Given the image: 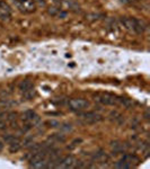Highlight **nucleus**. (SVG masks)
<instances>
[{
	"label": "nucleus",
	"mask_w": 150,
	"mask_h": 169,
	"mask_svg": "<svg viewBox=\"0 0 150 169\" xmlns=\"http://www.w3.org/2000/svg\"><path fill=\"white\" fill-rule=\"evenodd\" d=\"M68 106H69L70 111L72 112H81V111H85L88 107L90 106V104L88 100L81 99V98H73V99H70L69 103H68Z\"/></svg>",
	"instance_id": "1"
},
{
	"label": "nucleus",
	"mask_w": 150,
	"mask_h": 169,
	"mask_svg": "<svg viewBox=\"0 0 150 169\" xmlns=\"http://www.w3.org/2000/svg\"><path fill=\"white\" fill-rule=\"evenodd\" d=\"M78 115L84 120L82 121L84 124H94L103 120V116L95 112H85V113L78 112Z\"/></svg>",
	"instance_id": "2"
},
{
	"label": "nucleus",
	"mask_w": 150,
	"mask_h": 169,
	"mask_svg": "<svg viewBox=\"0 0 150 169\" xmlns=\"http://www.w3.org/2000/svg\"><path fill=\"white\" fill-rule=\"evenodd\" d=\"M96 100L103 105H115L118 102V97L112 94H101L96 97Z\"/></svg>",
	"instance_id": "3"
},
{
	"label": "nucleus",
	"mask_w": 150,
	"mask_h": 169,
	"mask_svg": "<svg viewBox=\"0 0 150 169\" xmlns=\"http://www.w3.org/2000/svg\"><path fill=\"white\" fill-rule=\"evenodd\" d=\"M10 15H12V9H10L9 5L6 1L1 0V1H0V18L8 19V18L10 17Z\"/></svg>",
	"instance_id": "4"
},
{
	"label": "nucleus",
	"mask_w": 150,
	"mask_h": 169,
	"mask_svg": "<svg viewBox=\"0 0 150 169\" xmlns=\"http://www.w3.org/2000/svg\"><path fill=\"white\" fill-rule=\"evenodd\" d=\"M76 162L77 160L73 156H68L66 158H62V161L60 162L58 168H72V167H75Z\"/></svg>",
	"instance_id": "5"
},
{
	"label": "nucleus",
	"mask_w": 150,
	"mask_h": 169,
	"mask_svg": "<svg viewBox=\"0 0 150 169\" xmlns=\"http://www.w3.org/2000/svg\"><path fill=\"white\" fill-rule=\"evenodd\" d=\"M9 144V151L10 152H17L18 150L23 147V144H22V142H20V140L19 139H17V138H14V140L10 142V143H8Z\"/></svg>",
	"instance_id": "6"
},
{
	"label": "nucleus",
	"mask_w": 150,
	"mask_h": 169,
	"mask_svg": "<svg viewBox=\"0 0 150 169\" xmlns=\"http://www.w3.org/2000/svg\"><path fill=\"white\" fill-rule=\"evenodd\" d=\"M111 147H112V150H113V151L116 152V153H118V152H122V151L124 150V144L122 143V142H120V141H115V142H112Z\"/></svg>",
	"instance_id": "7"
},
{
	"label": "nucleus",
	"mask_w": 150,
	"mask_h": 169,
	"mask_svg": "<svg viewBox=\"0 0 150 169\" xmlns=\"http://www.w3.org/2000/svg\"><path fill=\"white\" fill-rule=\"evenodd\" d=\"M19 89L23 92H27V90H29V89H33V83L28 80H24L19 83Z\"/></svg>",
	"instance_id": "8"
},
{
	"label": "nucleus",
	"mask_w": 150,
	"mask_h": 169,
	"mask_svg": "<svg viewBox=\"0 0 150 169\" xmlns=\"http://www.w3.org/2000/svg\"><path fill=\"white\" fill-rule=\"evenodd\" d=\"M115 167L120 169H128V168H132V165L130 162H128V161L123 160V159H121V160L115 163Z\"/></svg>",
	"instance_id": "9"
},
{
	"label": "nucleus",
	"mask_w": 150,
	"mask_h": 169,
	"mask_svg": "<svg viewBox=\"0 0 150 169\" xmlns=\"http://www.w3.org/2000/svg\"><path fill=\"white\" fill-rule=\"evenodd\" d=\"M35 115H36V113H35L33 109H27V111H25V112L23 113V121L28 122L31 118L34 117Z\"/></svg>",
	"instance_id": "10"
},
{
	"label": "nucleus",
	"mask_w": 150,
	"mask_h": 169,
	"mask_svg": "<svg viewBox=\"0 0 150 169\" xmlns=\"http://www.w3.org/2000/svg\"><path fill=\"white\" fill-rule=\"evenodd\" d=\"M48 165H49V162H48V161H46L45 159H43V160L38 161V162L31 165V167H32V168L41 169V168H48Z\"/></svg>",
	"instance_id": "11"
},
{
	"label": "nucleus",
	"mask_w": 150,
	"mask_h": 169,
	"mask_svg": "<svg viewBox=\"0 0 150 169\" xmlns=\"http://www.w3.org/2000/svg\"><path fill=\"white\" fill-rule=\"evenodd\" d=\"M52 140L57 141V142H64L66 141V135H63L62 133H55V134H52Z\"/></svg>",
	"instance_id": "12"
},
{
	"label": "nucleus",
	"mask_w": 150,
	"mask_h": 169,
	"mask_svg": "<svg viewBox=\"0 0 150 169\" xmlns=\"http://www.w3.org/2000/svg\"><path fill=\"white\" fill-rule=\"evenodd\" d=\"M60 130L62 132H71L72 131V125L69 123H63V124H60Z\"/></svg>",
	"instance_id": "13"
},
{
	"label": "nucleus",
	"mask_w": 150,
	"mask_h": 169,
	"mask_svg": "<svg viewBox=\"0 0 150 169\" xmlns=\"http://www.w3.org/2000/svg\"><path fill=\"white\" fill-rule=\"evenodd\" d=\"M94 159H95V160H105V159H106V155H105L104 152L99 151L94 155Z\"/></svg>",
	"instance_id": "14"
},
{
	"label": "nucleus",
	"mask_w": 150,
	"mask_h": 169,
	"mask_svg": "<svg viewBox=\"0 0 150 169\" xmlns=\"http://www.w3.org/2000/svg\"><path fill=\"white\" fill-rule=\"evenodd\" d=\"M34 96H35V92L33 89H29L27 92H24V97L26 98V99H32Z\"/></svg>",
	"instance_id": "15"
},
{
	"label": "nucleus",
	"mask_w": 150,
	"mask_h": 169,
	"mask_svg": "<svg viewBox=\"0 0 150 169\" xmlns=\"http://www.w3.org/2000/svg\"><path fill=\"white\" fill-rule=\"evenodd\" d=\"M33 143H34V139L33 138H26L22 142V144H23L24 147H29V146H32Z\"/></svg>",
	"instance_id": "16"
},
{
	"label": "nucleus",
	"mask_w": 150,
	"mask_h": 169,
	"mask_svg": "<svg viewBox=\"0 0 150 169\" xmlns=\"http://www.w3.org/2000/svg\"><path fill=\"white\" fill-rule=\"evenodd\" d=\"M48 12H49L50 15H52V16H55V15H58L59 12H60V9H58L57 7H50Z\"/></svg>",
	"instance_id": "17"
},
{
	"label": "nucleus",
	"mask_w": 150,
	"mask_h": 169,
	"mask_svg": "<svg viewBox=\"0 0 150 169\" xmlns=\"http://www.w3.org/2000/svg\"><path fill=\"white\" fill-rule=\"evenodd\" d=\"M16 117H17V113L12 112V113H8V114H7V120L10 121V122H15Z\"/></svg>",
	"instance_id": "18"
},
{
	"label": "nucleus",
	"mask_w": 150,
	"mask_h": 169,
	"mask_svg": "<svg viewBox=\"0 0 150 169\" xmlns=\"http://www.w3.org/2000/svg\"><path fill=\"white\" fill-rule=\"evenodd\" d=\"M118 100H120V102H121V103L123 104V105H124L125 107H131V106H132V103H131V102H130L129 99H125V98H121V99H118Z\"/></svg>",
	"instance_id": "19"
},
{
	"label": "nucleus",
	"mask_w": 150,
	"mask_h": 169,
	"mask_svg": "<svg viewBox=\"0 0 150 169\" xmlns=\"http://www.w3.org/2000/svg\"><path fill=\"white\" fill-rule=\"evenodd\" d=\"M14 135H12V134H6L5 137H3V141L6 142V143H10L12 140H14Z\"/></svg>",
	"instance_id": "20"
},
{
	"label": "nucleus",
	"mask_w": 150,
	"mask_h": 169,
	"mask_svg": "<svg viewBox=\"0 0 150 169\" xmlns=\"http://www.w3.org/2000/svg\"><path fill=\"white\" fill-rule=\"evenodd\" d=\"M46 124H49V125L52 126V127H59V126H60V123L57 122V121H49V122H46Z\"/></svg>",
	"instance_id": "21"
},
{
	"label": "nucleus",
	"mask_w": 150,
	"mask_h": 169,
	"mask_svg": "<svg viewBox=\"0 0 150 169\" xmlns=\"http://www.w3.org/2000/svg\"><path fill=\"white\" fill-rule=\"evenodd\" d=\"M6 127H7L6 122L0 118V131H3V130H6Z\"/></svg>",
	"instance_id": "22"
},
{
	"label": "nucleus",
	"mask_w": 150,
	"mask_h": 169,
	"mask_svg": "<svg viewBox=\"0 0 150 169\" xmlns=\"http://www.w3.org/2000/svg\"><path fill=\"white\" fill-rule=\"evenodd\" d=\"M35 2H38L41 6H45V0H34Z\"/></svg>",
	"instance_id": "23"
},
{
	"label": "nucleus",
	"mask_w": 150,
	"mask_h": 169,
	"mask_svg": "<svg viewBox=\"0 0 150 169\" xmlns=\"http://www.w3.org/2000/svg\"><path fill=\"white\" fill-rule=\"evenodd\" d=\"M3 149V142L1 140H0V151H1V150Z\"/></svg>",
	"instance_id": "24"
}]
</instances>
